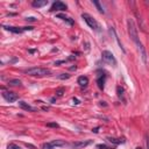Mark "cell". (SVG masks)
Instances as JSON below:
<instances>
[{"label":"cell","mask_w":149,"mask_h":149,"mask_svg":"<svg viewBox=\"0 0 149 149\" xmlns=\"http://www.w3.org/2000/svg\"><path fill=\"white\" fill-rule=\"evenodd\" d=\"M24 73L32 76V77H46L51 75V70L47 68H31L24 70Z\"/></svg>","instance_id":"cell-1"},{"label":"cell","mask_w":149,"mask_h":149,"mask_svg":"<svg viewBox=\"0 0 149 149\" xmlns=\"http://www.w3.org/2000/svg\"><path fill=\"white\" fill-rule=\"evenodd\" d=\"M127 28H128V34L131 36V39L134 41V43L136 44L137 42H140L139 40V34H137V28L135 26V22L133 19H127Z\"/></svg>","instance_id":"cell-2"},{"label":"cell","mask_w":149,"mask_h":149,"mask_svg":"<svg viewBox=\"0 0 149 149\" xmlns=\"http://www.w3.org/2000/svg\"><path fill=\"white\" fill-rule=\"evenodd\" d=\"M82 18L84 19V21L87 23V26L90 27L91 29H93V31H96V32H99V31H100V26H99L98 21H97L96 19H93L90 14L83 13V14H82Z\"/></svg>","instance_id":"cell-3"},{"label":"cell","mask_w":149,"mask_h":149,"mask_svg":"<svg viewBox=\"0 0 149 149\" xmlns=\"http://www.w3.org/2000/svg\"><path fill=\"white\" fill-rule=\"evenodd\" d=\"M101 56H103V59H104V61H105L106 63L112 64V65H116V59H115L114 55H113L111 51H108V50H104V51H103V54H101Z\"/></svg>","instance_id":"cell-4"},{"label":"cell","mask_w":149,"mask_h":149,"mask_svg":"<svg viewBox=\"0 0 149 149\" xmlns=\"http://www.w3.org/2000/svg\"><path fill=\"white\" fill-rule=\"evenodd\" d=\"M3 97L8 103H14V101H16L19 99V96L15 92H12V91H4L3 92Z\"/></svg>","instance_id":"cell-5"},{"label":"cell","mask_w":149,"mask_h":149,"mask_svg":"<svg viewBox=\"0 0 149 149\" xmlns=\"http://www.w3.org/2000/svg\"><path fill=\"white\" fill-rule=\"evenodd\" d=\"M136 47H137V50H139V52H140V56H141L142 62L146 64V63H147V51H146V48L143 47V44H142L141 41L136 43Z\"/></svg>","instance_id":"cell-6"},{"label":"cell","mask_w":149,"mask_h":149,"mask_svg":"<svg viewBox=\"0 0 149 149\" xmlns=\"http://www.w3.org/2000/svg\"><path fill=\"white\" fill-rule=\"evenodd\" d=\"M67 8H68V6H67L64 3H62V1H55V3L51 5L50 11H51V12H54V11H65Z\"/></svg>","instance_id":"cell-7"},{"label":"cell","mask_w":149,"mask_h":149,"mask_svg":"<svg viewBox=\"0 0 149 149\" xmlns=\"http://www.w3.org/2000/svg\"><path fill=\"white\" fill-rule=\"evenodd\" d=\"M90 143H92L91 140H86V141H78V142H73L71 143V147L73 149H82V148H85L86 146H88Z\"/></svg>","instance_id":"cell-8"},{"label":"cell","mask_w":149,"mask_h":149,"mask_svg":"<svg viewBox=\"0 0 149 149\" xmlns=\"http://www.w3.org/2000/svg\"><path fill=\"white\" fill-rule=\"evenodd\" d=\"M19 106H20L22 110L28 111V112H36V111H37L35 107L31 106V105H29L28 103H26V101H19Z\"/></svg>","instance_id":"cell-9"},{"label":"cell","mask_w":149,"mask_h":149,"mask_svg":"<svg viewBox=\"0 0 149 149\" xmlns=\"http://www.w3.org/2000/svg\"><path fill=\"white\" fill-rule=\"evenodd\" d=\"M4 28L8 32H12L14 34H21L23 31V28H19V27H13V26H4Z\"/></svg>","instance_id":"cell-10"},{"label":"cell","mask_w":149,"mask_h":149,"mask_svg":"<svg viewBox=\"0 0 149 149\" xmlns=\"http://www.w3.org/2000/svg\"><path fill=\"white\" fill-rule=\"evenodd\" d=\"M105 80H106V75H101L98 77L97 79V84L99 86L100 90H104V87H105Z\"/></svg>","instance_id":"cell-11"},{"label":"cell","mask_w":149,"mask_h":149,"mask_svg":"<svg viewBox=\"0 0 149 149\" xmlns=\"http://www.w3.org/2000/svg\"><path fill=\"white\" fill-rule=\"evenodd\" d=\"M77 83H78L82 87H85V86H87V84H88V78H87L86 76H80V77H78Z\"/></svg>","instance_id":"cell-12"},{"label":"cell","mask_w":149,"mask_h":149,"mask_svg":"<svg viewBox=\"0 0 149 149\" xmlns=\"http://www.w3.org/2000/svg\"><path fill=\"white\" fill-rule=\"evenodd\" d=\"M33 7H43V6H47L48 5V0H35V1L32 3Z\"/></svg>","instance_id":"cell-13"},{"label":"cell","mask_w":149,"mask_h":149,"mask_svg":"<svg viewBox=\"0 0 149 149\" xmlns=\"http://www.w3.org/2000/svg\"><path fill=\"white\" fill-rule=\"evenodd\" d=\"M56 16H57L58 19H62L63 21H65V22H68V23H69V24H71V26L73 24V20H72L71 18H69V16H67L65 14H57Z\"/></svg>","instance_id":"cell-14"},{"label":"cell","mask_w":149,"mask_h":149,"mask_svg":"<svg viewBox=\"0 0 149 149\" xmlns=\"http://www.w3.org/2000/svg\"><path fill=\"white\" fill-rule=\"evenodd\" d=\"M50 144H51L54 148H55V147H64V146H67V142L63 141V140H55V141H51Z\"/></svg>","instance_id":"cell-15"},{"label":"cell","mask_w":149,"mask_h":149,"mask_svg":"<svg viewBox=\"0 0 149 149\" xmlns=\"http://www.w3.org/2000/svg\"><path fill=\"white\" fill-rule=\"evenodd\" d=\"M107 140L113 144H120L125 143V139H115V137H107Z\"/></svg>","instance_id":"cell-16"},{"label":"cell","mask_w":149,"mask_h":149,"mask_svg":"<svg viewBox=\"0 0 149 149\" xmlns=\"http://www.w3.org/2000/svg\"><path fill=\"white\" fill-rule=\"evenodd\" d=\"M8 85H11V86H20L21 80L20 79H12V80L8 82Z\"/></svg>","instance_id":"cell-17"},{"label":"cell","mask_w":149,"mask_h":149,"mask_svg":"<svg viewBox=\"0 0 149 149\" xmlns=\"http://www.w3.org/2000/svg\"><path fill=\"white\" fill-rule=\"evenodd\" d=\"M93 5L98 8V11L100 12V13H105V11H104V8H103V6L100 5V3H98V1H93Z\"/></svg>","instance_id":"cell-18"},{"label":"cell","mask_w":149,"mask_h":149,"mask_svg":"<svg viewBox=\"0 0 149 149\" xmlns=\"http://www.w3.org/2000/svg\"><path fill=\"white\" fill-rule=\"evenodd\" d=\"M63 93H64V87H59V88L56 90V96L57 97H62Z\"/></svg>","instance_id":"cell-19"},{"label":"cell","mask_w":149,"mask_h":149,"mask_svg":"<svg viewBox=\"0 0 149 149\" xmlns=\"http://www.w3.org/2000/svg\"><path fill=\"white\" fill-rule=\"evenodd\" d=\"M7 149H22L20 146H18V144H15V143H10L8 146H7Z\"/></svg>","instance_id":"cell-20"},{"label":"cell","mask_w":149,"mask_h":149,"mask_svg":"<svg viewBox=\"0 0 149 149\" xmlns=\"http://www.w3.org/2000/svg\"><path fill=\"white\" fill-rule=\"evenodd\" d=\"M70 77H71V76H70L69 73H61V75L58 76L59 79H63V80H64V79H69Z\"/></svg>","instance_id":"cell-21"},{"label":"cell","mask_w":149,"mask_h":149,"mask_svg":"<svg viewBox=\"0 0 149 149\" xmlns=\"http://www.w3.org/2000/svg\"><path fill=\"white\" fill-rule=\"evenodd\" d=\"M47 127H52V128H57V127H58V124H57V122H48V124H47Z\"/></svg>","instance_id":"cell-22"},{"label":"cell","mask_w":149,"mask_h":149,"mask_svg":"<svg viewBox=\"0 0 149 149\" xmlns=\"http://www.w3.org/2000/svg\"><path fill=\"white\" fill-rule=\"evenodd\" d=\"M42 149H55L50 143H44L43 146H42Z\"/></svg>","instance_id":"cell-23"},{"label":"cell","mask_w":149,"mask_h":149,"mask_svg":"<svg viewBox=\"0 0 149 149\" xmlns=\"http://www.w3.org/2000/svg\"><path fill=\"white\" fill-rule=\"evenodd\" d=\"M118 96H119V97H120V98H121V97L124 96V90H122V88H121L120 86H119V87H118Z\"/></svg>","instance_id":"cell-24"},{"label":"cell","mask_w":149,"mask_h":149,"mask_svg":"<svg viewBox=\"0 0 149 149\" xmlns=\"http://www.w3.org/2000/svg\"><path fill=\"white\" fill-rule=\"evenodd\" d=\"M97 148H99V149H112L111 147H108V146H106V144H98Z\"/></svg>","instance_id":"cell-25"},{"label":"cell","mask_w":149,"mask_h":149,"mask_svg":"<svg viewBox=\"0 0 149 149\" xmlns=\"http://www.w3.org/2000/svg\"><path fill=\"white\" fill-rule=\"evenodd\" d=\"M26 20H27V21H31V22H33V21H36V18H34V16H31V18H27Z\"/></svg>","instance_id":"cell-26"},{"label":"cell","mask_w":149,"mask_h":149,"mask_svg":"<svg viewBox=\"0 0 149 149\" xmlns=\"http://www.w3.org/2000/svg\"><path fill=\"white\" fill-rule=\"evenodd\" d=\"M98 131H99V127H96L95 129H92V132H93V133H98Z\"/></svg>","instance_id":"cell-27"},{"label":"cell","mask_w":149,"mask_h":149,"mask_svg":"<svg viewBox=\"0 0 149 149\" xmlns=\"http://www.w3.org/2000/svg\"><path fill=\"white\" fill-rule=\"evenodd\" d=\"M147 149H149V137H147Z\"/></svg>","instance_id":"cell-28"},{"label":"cell","mask_w":149,"mask_h":149,"mask_svg":"<svg viewBox=\"0 0 149 149\" xmlns=\"http://www.w3.org/2000/svg\"><path fill=\"white\" fill-rule=\"evenodd\" d=\"M73 104H76V105H78V104H79V101H78L77 99H73Z\"/></svg>","instance_id":"cell-29"},{"label":"cell","mask_w":149,"mask_h":149,"mask_svg":"<svg viewBox=\"0 0 149 149\" xmlns=\"http://www.w3.org/2000/svg\"><path fill=\"white\" fill-rule=\"evenodd\" d=\"M135 149H143V148H141V147H137V148H135Z\"/></svg>","instance_id":"cell-30"}]
</instances>
